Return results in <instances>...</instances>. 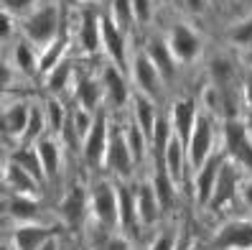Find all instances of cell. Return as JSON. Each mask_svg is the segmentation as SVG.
Returning <instances> with one entry per match:
<instances>
[{"label": "cell", "mask_w": 252, "mask_h": 250, "mask_svg": "<svg viewBox=\"0 0 252 250\" xmlns=\"http://www.w3.org/2000/svg\"><path fill=\"white\" fill-rule=\"evenodd\" d=\"M59 26H62V21H59V8L54 3H46V5H41L26 16L23 34H26L31 46H38L43 51L59 38Z\"/></svg>", "instance_id": "1"}, {"label": "cell", "mask_w": 252, "mask_h": 250, "mask_svg": "<svg viewBox=\"0 0 252 250\" xmlns=\"http://www.w3.org/2000/svg\"><path fill=\"white\" fill-rule=\"evenodd\" d=\"M90 210L99 227L107 232L120 230V204H117V186L110 181H97L90 194Z\"/></svg>", "instance_id": "2"}, {"label": "cell", "mask_w": 252, "mask_h": 250, "mask_svg": "<svg viewBox=\"0 0 252 250\" xmlns=\"http://www.w3.org/2000/svg\"><path fill=\"white\" fill-rule=\"evenodd\" d=\"M224 148L237 166H242L252 174V136L237 117H229L224 125Z\"/></svg>", "instance_id": "3"}, {"label": "cell", "mask_w": 252, "mask_h": 250, "mask_svg": "<svg viewBox=\"0 0 252 250\" xmlns=\"http://www.w3.org/2000/svg\"><path fill=\"white\" fill-rule=\"evenodd\" d=\"M110 125H107V112L99 110L94 115V125L92 130L87 133V138L82 141V153L84 161L90 166H102L105 164V156H107V145H110Z\"/></svg>", "instance_id": "4"}, {"label": "cell", "mask_w": 252, "mask_h": 250, "mask_svg": "<svg viewBox=\"0 0 252 250\" xmlns=\"http://www.w3.org/2000/svg\"><path fill=\"white\" fill-rule=\"evenodd\" d=\"M237 169H242V166H237L232 158H224V164H221V169H219V176H217L214 194H212L206 207L221 210V207H227L229 202L237 199V194H240V189H242V174Z\"/></svg>", "instance_id": "5"}, {"label": "cell", "mask_w": 252, "mask_h": 250, "mask_svg": "<svg viewBox=\"0 0 252 250\" xmlns=\"http://www.w3.org/2000/svg\"><path fill=\"white\" fill-rule=\"evenodd\" d=\"M212 145H214V125L206 115L196 117V125H194V133L189 138L186 145V153H189V164L194 166L196 171L212 158Z\"/></svg>", "instance_id": "6"}, {"label": "cell", "mask_w": 252, "mask_h": 250, "mask_svg": "<svg viewBox=\"0 0 252 250\" xmlns=\"http://www.w3.org/2000/svg\"><path fill=\"white\" fill-rule=\"evenodd\" d=\"M130 74H132V82H135V87H138V95H145L151 100H156L160 95L163 77L153 67V62L148 59L145 51L135 54V59H132V64H130Z\"/></svg>", "instance_id": "7"}, {"label": "cell", "mask_w": 252, "mask_h": 250, "mask_svg": "<svg viewBox=\"0 0 252 250\" xmlns=\"http://www.w3.org/2000/svg\"><path fill=\"white\" fill-rule=\"evenodd\" d=\"M105 166L117 174L120 179H130L132 166H135V158L127 145L125 130H112L110 133V145H107V156H105Z\"/></svg>", "instance_id": "8"}, {"label": "cell", "mask_w": 252, "mask_h": 250, "mask_svg": "<svg viewBox=\"0 0 252 250\" xmlns=\"http://www.w3.org/2000/svg\"><path fill=\"white\" fill-rule=\"evenodd\" d=\"M217 250H252V222L250 219H229L221 225L212 240Z\"/></svg>", "instance_id": "9"}, {"label": "cell", "mask_w": 252, "mask_h": 250, "mask_svg": "<svg viewBox=\"0 0 252 250\" xmlns=\"http://www.w3.org/2000/svg\"><path fill=\"white\" fill-rule=\"evenodd\" d=\"M166 41H168V46L176 56V62H184V64L194 62V59L199 56V51H201V38L184 23H176Z\"/></svg>", "instance_id": "10"}, {"label": "cell", "mask_w": 252, "mask_h": 250, "mask_svg": "<svg viewBox=\"0 0 252 250\" xmlns=\"http://www.w3.org/2000/svg\"><path fill=\"white\" fill-rule=\"evenodd\" d=\"M196 117H199V107L191 97L184 100H176L173 107H171V128H173V136L179 138L184 145H189V138L194 133V125H196Z\"/></svg>", "instance_id": "11"}, {"label": "cell", "mask_w": 252, "mask_h": 250, "mask_svg": "<svg viewBox=\"0 0 252 250\" xmlns=\"http://www.w3.org/2000/svg\"><path fill=\"white\" fill-rule=\"evenodd\" d=\"M102 51L112 59V67H127V49H125V31L112 18H102Z\"/></svg>", "instance_id": "12"}, {"label": "cell", "mask_w": 252, "mask_h": 250, "mask_svg": "<svg viewBox=\"0 0 252 250\" xmlns=\"http://www.w3.org/2000/svg\"><path fill=\"white\" fill-rule=\"evenodd\" d=\"M51 238H56L54 227L41 222H23L13 232V250H41Z\"/></svg>", "instance_id": "13"}, {"label": "cell", "mask_w": 252, "mask_h": 250, "mask_svg": "<svg viewBox=\"0 0 252 250\" xmlns=\"http://www.w3.org/2000/svg\"><path fill=\"white\" fill-rule=\"evenodd\" d=\"M31 107L26 102H13L3 110V136L8 141H21L28 133V123H31Z\"/></svg>", "instance_id": "14"}, {"label": "cell", "mask_w": 252, "mask_h": 250, "mask_svg": "<svg viewBox=\"0 0 252 250\" xmlns=\"http://www.w3.org/2000/svg\"><path fill=\"white\" fill-rule=\"evenodd\" d=\"M3 181H5V189L10 194H18V197H33L38 194V181L28 174L23 166H18L16 161H8L5 164V171H3Z\"/></svg>", "instance_id": "15"}, {"label": "cell", "mask_w": 252, "mask_h": 250, "mask_svg": "<svg viewBox=\"0 0 252 250\" xmlns=\"http://www.w3.org/2000/svg\"><path fill=\"white\" fill-rule=\"evenodd\" d=\"M117 204H120V230H125L127 235H138L143 222H140V214H138L135 192H130V186L120 184L117 186Z\"/></svg>", "instance_id": "16"}, {"label": "cell", "mask_w": 252, "mask_h": 250, "mask_svg": "<svg viewBox=\"0 0 252 250\" xmlns=\"http://www.w3.org/2000/svg\"><path fill=\"white\" fill-rule=\"evenodd\" d=\"M145 54L148 59L153 62V67L160 71V77L163 79H173L176 77V56L168 46V41L166 38H151L148 41V46H145Z\"/></svg>", "instance_id": "17"}, {"label": "cell", "mask_w": 252, "mask_h": 250, "mask_svg": "<svg viewBox=\"0 0 252 250\" xmlns=\"http://www.w3.org/2000/svg\"><path fill=\"white\" fill-rule=\"evenodd\" d=\"M224 164V158L221 156H212L206 164L196 171V199L199 204H209L212 194H214V186H217V176H219V169Z\"/></svg>", "instance_id": "18"}, {"label": "cell", "mask_w": 252, "mask_h": 250, "mask_svg": "<svg viewBox=\"0 0 252 250\" xmlns=\"http://www.w3.org/2000/svg\"><path fill=\"white\" fill-rule=\"evenodd\" d=\"M135 199H138V214H140V222L145 227H151L158 222V217L163 214L160 210V202H158V194H156V189L153 184H140L138 186V192H135Z\"/></svg>", "instance_id": "19"}, {"label": "cell", "mask_w": 252, "mask_h": 250, "mask_svg": "<svg viewBox=\"0 0 252 250\" xmlns=\"http://www.w3.org/2000/svg\"><path fill=\"white\" fill-rule=\"evenodd\" d=\"M102 87H105V97L110 105L115 107H123L125 102L130 100V92H127V84H125V77L117 67H107L105 74H102Z\"/></svg>", "instance_id": "20"}, {"label": "cell", "mask_w": 252, "mask_h": 250, "mask_svg": "<svg viewBox=\"0 0 252 250\" xmlns=\"http://www.w3.org/2000/svg\"><path fill=\"white\" fill-rule=\"evenodd\" d=\"M79 41L87 54H97L102 49V16L87 10L82 16V26H79Z\"/></svg>", "instance_id": "21"}, {"label": "cell", "mask_w": 252, "mask_h": 250, "mask_svg": "<svg viewBox=\"0 0 252 250\" xmlns=\"http://www.w3.org/2000/svg\"><path fill=\"white\" fill-rule=\"evenodd\" d=\"M87 207H90V199H87L84 189H82V186H71L69 194H66V199H64V204H62L64 222H66L69 227H79Z\"/></svg>", "instance_id": "22"}, {"label": "cell", "mask_w": 252, "mask_h": 250, "mask_svg": "<svg viewBox=\"0 0 252 250\" xmlns=\"http://www.w3.org/2000/svg\"><path fill=\"white\" fill-rule=\"evenodd\" d=\"M102 95H105V87L102 82L92 79V77H82L77 82V102L79 107H84L87 112H99V102H102Z\"/></svg>", "instance_id": "23"}, {"label": "cell", "mask_w": 252, "mask_h": 250, "mask_svg": "<svg viewBox=\"0 0 252 250\" xmlns=\"http://www.w3.org/2000/svg\"><path fill=\"white\" fill-rule=\"evenodd\" d=\"M36 148H38V156H41V164H43V171H46V179H56L62 174V148H59L56 138H41L36 141Z\"/></svg>", "instance_id": "24"}, {"label": "cell", "mask_w": 252, "mask_h": 250, "mask_svg": "<svg viewBox=\"0 0 252 250\" xmlns=\"http://www.w3.org/2000/svg\"><path fill=\"white\" fill-rule=\"evenodd\" d=\"M189 161V153H186V145L179 141V138H171L168 148H166V156H163V166H166V171L171 174V179L176 184L184 181V166Z\"/></svg>", "instance_id": "25"}, {"label": "cell", "mask_w": 252, "mask_h": 250, "mask_svg": "<svg viewBox=\"0 0 252 250\" xmlns=\"http://www.w3.org/2000/svg\"><path fill=\"white\" fill-rule=\"evenodd\" d=\"M132 115H135V125L148 136V141H151L156 123H158V112L153 107V100L145 97V95H135V100H132Z\"/></svg>", "instance_id": "26"}, {"label": "cell", "mask_w": 252, "mask_h": 250, "mask_svg": "<svg viewBox=\"0 0 252 250\" xmlns=\"http://www.w3.org/2000/svg\"><path fill=\"white\" fill-rule=\"evenodd\" d=\"M10 161H16L18 166H23L38 184L46 181V171H43V164H41V156H38L36 143H28V145H23V148L13 151V158Z\"/></svg>", "instance_id": "27"}, {"label": "cell", "mask_w": 252, "mask_h": 250, "mask_svg": "<svg viewBox=\"0 0 252 250\" xmlns=\"http://www.w3.org/2000/svg\"><path fill=\"white\" fill-rule=\"evenodd\" d=\"M153 189H156V194H158V202H160V210L163 212H168L173 207V202H176V184L171 179V174L166 171V166H156V174H153Z\"/></svg>", "instance_id": "28"}, {"label": "cell", "mask_w": 252, "mask_h": 250, "mask_svg": "<svg viewBox=\"0 0 252 250\" xmlns=\"http://www.w3.org/2000/svg\"><path fill=\"white\" fill-rule=\"evenodd\" d=\"M8 214L21 219V222H38L41 217V207L33 197H18V194H10L8 199Z\"/></svg>", "instance_id": "29"}, {"label": "cell", "mask_w": 252, "mask_h": 250, "mask_svg": "<svg viewBox=\"0 0 252 250\" xmlns=\"http://www.w3.org/2000/svg\"><path fill=\"white\" fill-rule=\"evenodd\" d=\"M171 138H173L171 120H166V117H158L156 130H153V136H151V145H153V153H156V166L163 164V156H166V148H168Z\"/></svg>", "instance_id": "30"}, {"label": "cell", "mask_w": 252, "mask_h": 250, "mask_svg": "<svg viewBox=\"0 0 252 250\" xmlns=\"http://www.w3.org/2000/svg\"><path fill=\"white\" fill-rule=\"evenodd\" d=\"M13 59H16V69L21 71V74L26 77H38L41 69H38V56L33 54L31 43H18L16 51H13Z\"/></svg>", "instance_id": "31"}, {"label": "cell", "mask_w": 252, "mask_h": 250, "mask_svg": "<svg viewBox=\"0 0 252 250\" xmlns=\"http://www.w3.org/2000/svg\"><path fill=\"white\" fill-rule=\"evenodd\" d=\"M64 51H66V38L64 36H59L51 46H46L41 51L38 56V69H41V74H49V71L56 67V64H62L64 62Z\"/></svg>", "instance_id": "32"}, {"label": "cell", "mask_w": 252, "mask_h": 250, "mask_svg": "<svg viewBox=\"0 0 252 250\" xmlns=\"http://www.w3.org/2000/svg\"><path fill=\"white\" fill-rule=\"evenodd\" d=\"M71 77H74V69H71V64L64 59L62 64H56L49 74H46V84H49V90H51L54 95H59V92H64L66 87H69Z\"/></svg>", "instance_id": "33"}, {"label": "cell", "mask_w": 252, "mask_h": 250, "mask_svg": "<svg viewBox=\"0 0 252 250\" xmlns=\"http://www.w3.org/2000/svg\"><path fill=\"white\" fill-rule=\"evenodd\" d=\"M125 130V138H127V145H130V151H132V158H135V164H140V161L145 158V151H148V136L143 133V130L132 123V125H127V128H123Z\"/></svg>", "instance_id": "34"}, {"label": "cell", "mask_w": 252, "mask_h": 250, "mask_svg": "<svg viewBox=\"0 0 252 250\" xmlns=\"http://www.w3.org/2000/svg\"><path fill=\"white\" fill-rule=\"evenodd\" d=\"M117 26L127 31L135 23V10H132V0H112V16H110Z\"/></svg>", "instance_id": "35"}, {"label": "cell", "mask_w": 252, "mask_h": 250, "mask_svg": "<svg viewBox=\"0 0 252 250\" xmlns=\"http://www.w3.org/2000/svg\"><path fill=\"white\" fill-rule=\"evenodd\" d=\"M43 112H46V125H49V130H54V133H64L69 117L64 115L62 102H59V100H49L46 107H43Z\"/></svg>", "instance_id": "36"}, {"label": "cell", "mask_w": 252, "mask_h": 250, "mask_svg": "<svg viewBox=\"0 0 252 250\" xmlns=\"http://www.w3.org/2000/svg\"><path fill=\"white\" fill-rule=\"evenodd\" d=\"M49 125H46V112H43V107H31V123H28V133H26V141L28 143H36V141H41L43 136V130H46Z\"/></svg>", "instance_id": "37"}, {"label": "cell", "mask_w": 252, "mask_h": 250, "mask_svg": "<svg viewBox=\"0 0 252 250\" xmlns=\"http://www.w3.org/2000/svg\"><path fill=\"white\" fill-rule=\"evenodd\" d=\"M132 10H135V21L138 23H148L151 16H153L151 0H132Z\"/></svg>", "instance_id": "38"}, {"label": "cell", "mask_w": 252, "mask_h": 250, "mask_svg": "<svg viewBox=\"0 0 252 250\" xmlns=\"http://www.w3.org/2000/svg\"><path fill=\"white\" fill-rule=\"evenodd\" d=\"M36 5V0H3V10L13 13V16H18V13H26Z\"/></svg>", "instance_id": "39"}, {"label": "cell", "mask_w": 252, "mask_h": 250, "mask_svg": "<svg viewBox=\"0 0 252 250\" xmlns=\"http://www.w3.org/2000/svg\"><path fill=\"white\" fill-rule=\"evenodd\" d=\"M97 250H130V245H127L125 238H120V235H107V238L97 245Z\"/></svg>", "instance_id": "40"}, {"label": "cell", "mask_w": 252, "mask_h": 250, "mask_svg": "<svg viewBox=\"0 0 252 250\" xmlns=\"http://www.w3.org/2000/svg\"><path fill=\"white\" fill-rule=\"evenodd\" d=\"M232 41H237V43H252V21L242 23L240 28H234V31H232Z\"/></svg>", "instance_id": "41"}, {"label": "cell", "mask_w": 252, "mask_h": 250, "mask_svg": "<svg viewBox=\"0 0 252 250\" xmlns=\"http://www.w3.org/2000/svg\"><path fill=\"white\" fill-rule=\"evenodd\" d=\"M10 31H13V13L3 10V16H0V36H3V41L10 36Z\"/></svg>", "instance_id": "42"}, {"label": "cell", "mask_w": 252, "mask_h": 250, "mask_svg": "<svg viewBox=\"0 0 252 250\" xmlns=\"http://www.w3.org/2000/svg\"><path fill=\"white\" fill-rule=\"evenodd\" d=\"M242 92H245V102H247V107L252 110V67L247 69V74H245V82H242Z\"/></svg>", "instance_id": "43"}, {"label": "cell", "mask_w": 252, "mask_h": 250, "mask_svg": "<svg viewBox=\"0 0 252 250\" xmlns=\"http://www.w3.org/2000/svg\"><path fill=\"white\" fill-rule=\"evenodd\" d=\"M242 202L247 207H252V174L242 179Z\"/></svg>", "instance_id": "44"}, {"label": "cell", "mask_w": 252, "mask_h": 250, "mask_svg": "<svg viewBox=\"0 0 252 250\" xmlns=\"http://www.w3.org/2000/svg\"><path fill=\"white\" fill-rule=\"evenodd\" d=\"M151 250H173V235H160L151 245Z\"/></svg>", "instance_id": "45"}, {"label": "cell", "mask_w": 252, "mask_h": 250, "mask_svg": "<svg viewBox=\"0 0 252 250\" xmlns=\"http://www.w3.org/2000/svg\"><path fill=\"white\" fill-rule=\"evenodd\" d=\"M186 5H189L191 10L199 13V10H204V0H186Z\"/></svg>", "instance_id": "46"}, {"label": "cell", "mask_w": 252, "mask_h": 250, "mask_svg": "<svg viewBox=\"0 0 252 250\" xmlns=\"http://www.w3.org/2000/svg\"><path fill=\"white\" fill-rule=\"evenodd\" d=\"M41 250H59V243H56V238H51V240H49L46 245H43Z\"/></svg>", "instance_id": "47"}, {"label": "cell", "mask_w": 252, "mask_h": 250, "mask_svg": "<svg viewBox=\"0 0 252 250\" xmlns=\"http://www.w3.org/2000/svg\"><path fill=\"white\" fill-rule=\"evenodd\" d=\"M69 3H79V0H69Z\"/></svg>", "instance_id": "48"}]
</instances>
